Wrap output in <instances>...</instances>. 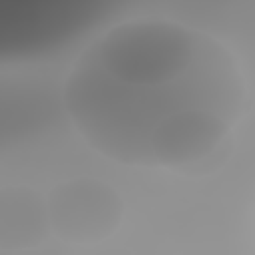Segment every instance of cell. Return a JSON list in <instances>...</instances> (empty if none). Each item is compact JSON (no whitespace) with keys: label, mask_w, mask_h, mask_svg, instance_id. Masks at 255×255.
<instances>
[{"label":"cell","mask_w":255,"mask_h":255,"mask_svg":"<svg viewBox=\"0 0 255 255\" xmlns=\"http://www.w3.org/2000/svg\"><path fill=\"white\" fill-rule=\"evenodd\" d=\"M241 100V78L217 42L159 20L110 30L62 88V106L88 143L137 165L209 157L233 128Z\"/></svg>","instance_id":"cell-1"},{"label":"cell","mask_w":255,"mask_h":255,"mask_svg":"<svg viewBox=\"0 0 255 255\" xmlns=\"http://www.w3.org/2000/svg\"><path fill=\"white\" fill-rule=\"evenodd\" d=\"M48 205L50 225L70 241H98L122 219V201L100 181L76 179L54 189Z\"/></svg>","instance_id":"cell-2"}]
</instances>
